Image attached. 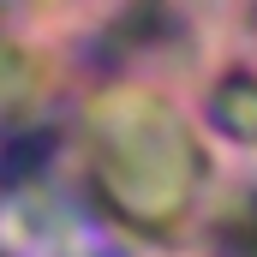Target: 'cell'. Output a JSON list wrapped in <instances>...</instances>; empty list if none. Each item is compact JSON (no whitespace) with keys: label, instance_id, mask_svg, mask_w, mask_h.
I'll list each match as a JSON object with an SVG mask.
<instances>
[{"label":"cell","instance_id":"cell-1","mask_svg":"<svg viewBox=\"0 0 257 257\" xmlns=\"http://www.w3.org/2000/svg\"><path fill=\"white\" fill-rule=\"evenodd\" d=\"M96 180L126 221L162 227L197 197L203 150L174 108L150 96H126L96 126Z\"/></svg>","mask_w":257,"mask_h":257},{"label":"cell","instance_id":"cell-2","mask_svg":"<svg viewBox=\"0 0 257 257\" xmlns=\"http://www.w3.org/2000/svg\"><path fill=\"white\" fill-rule=\"evenodd\" d=\"M209 114H215V126L227 138H257V78H227L215 90Z\"/></svg>","mask_w":257,"mask_h":257},{"label":"cell","instance_id":"cell-3","mask_svg":"<svg viewBox=\"0 0 257 257\" xmlns=\"http://www.w3.org/2000/svg\"><path fill=\"white\" fill-rule=\"evenodd\" d=\"M227 257H257V197L227 221Z\"/></svg>","mask_w":257,"mask_h":257}]
</instances>
